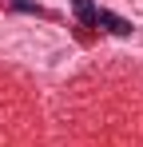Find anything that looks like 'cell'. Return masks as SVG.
<instances>
[{"label": "cell", "mask_w": 143, "mask_h": 147, "mask_svg": "<svg viewBox=\"0 0 143 147\" xmlns=\"http://www.w3.org/2000/svg\"><path fill=\"white\" fill-rule=\"evenodd\" d=\"M72 8H76V16H80L84 28H103V32H115V36H127L131 32V24L123 16H111L107 8H99L92 0H72Z\"/></svg>", "instance_id": "obj_1"}]
</instances>
